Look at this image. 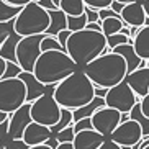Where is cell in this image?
<instances>
[{
  "label": "cell",
  "mask_w": 149,
  "mask_h": 149,
  "mask_svg": "<svg viewBox=\"0 0 149 149\" xmlns=\"http://www.w3.org/2000/svg\"><path fill=\"white\" fill-rule=\"evenodd\" d=\"M123 44H133V40L125 36L123 33H118V35H113V36H110V38H107V46H108L110 51H113L115 48L123 46Z\"/></svg>",
  "instance_id": "cell-30"
},
{
  "label": "cell",
  "mask_w": 149,
  "mask_h": 149,
  "mask_svg": "<svg viewBox=\"0 0 149 149\" xmlns=\"http://www.w3.org/2000/svg\"><path fill=\"white\" fill-rule=\"evenodd\" d=\"M115 0H84L85 7L92 10H103V8H110V5L113 3Z\"/></svg>",
  "instance_id": "cell-33"
},
{
  "label": "cell",
  "mask_w": 149,
  "mask_h": 149,
  "mask_svg": "<svg viewBox=\"0 0 149 149\" xmlns=\"http://www.w3.org/2000/svg\"><path fill=\"white\" fill-rule=\"evenodd\" d=\"M107 93H108V88H100V87H95V97H98V98H103V100H105Z\"/></svg>",
  "instance_id": "cell-45"
},
{
  "label": "cell",
  "mask_w": 149,
  "mask_h": 149,
  "mask_svg": "<svg viewBox=\"0 0 149 149\" xmlns=\"http://www.w3.org/2000/svg\"><path fill=\"white\" fill-rule=\"evenodd\" d=\"M77 70L79 66L66 51H48L40 56L33 74L43 85H57Z\"/></svg>",
  "instance_id": "cell-3"
},
{
  "label": "cell",
  "mask_w": 149,
  "mask_h": 149,
  "mask_svg": "<svg viewBox=\"0 0 149 149\" xmlns=\"http://www.w3.org/2000/svg\"><path fill=\"white\" fill-rule=\"evenodd\" d=\"M121 121H123V115L113 108H108V107L98 110L92 116L93 130L97 133H100L102 136H105V138H110L113 134L115 130L121 125Z\"/></svg>",
  "instance_id": "cell-10"
},
{
  "label": "cell",
  "mask_w": 149,
  "mask_h": 149,
  "mask_svg": "<svg viewBox=\"0 0 149 149\" xmlns=\"http://www.w3.org/2000/svg\"><path fill=\"white\" fill-rule=\"evenodd\" d=\"M141 3H143V8H144L146 17L149 18V0H144V2H141Z\"/></svg>",
  "instance_id": "cell-47"
},
{
  "label": "cell",
  "mask_w": 149,
  "mask_h": 149,
  "mask_svg": "<svg viewBox=\"0 0 149 149\" xmlns=\"http://www.w3.org/2000/svg\"><path fill=\"white\" fill-rule=\"evenodd\" d=\"M93 130V125H92V118H84L80 121L74 123V131L75 134L80 131H92Z\"/></svg>",
  "instance_id": "cell-34"
},
{
  "label": "cell",
  "mask_w": 149,
  "mask_h": 149,
  "mask_svg": "<svg viewBox=\"0 0 149 149\" xmlns=\"http://www.w3.org/2000/svg\"><path fill=\"white\" fill-rule=\"evenodd\" d=\"M23 70L22 67L15 64V62H7V69H5V74H3V80H10V79H18L20 74Z\"/></svg>",
  "instance_id": "cell-32"
},
{
  "label": "cell",
  "mask_w": 149,
  "mask_h": 149,
  "mask_svg": "<svg viewBox=\"0 0 149 149\" xmlns=\"http://www.w3.org/2000/svg\"><path fill=\"white\" fill-rule=\"evenodd\" d=\"M126 26V23L121 20V17H113V18H107L102 22V33L110 38V36L113 35H118L121 33V30Z\"/></svg>",
  "instance_id": "cell-24"
},
{
  "label": "cell",
  "mask_w": 149,
  "mask_h": 149,
  "mask_svg": "<svg viewBox=\"0 0 149 149\" xmlns=\"http://www.w3.org/2000/svg\"><path fill=\"white\" fill-rule=\"evenodd\" d=\"M49 13L44 8H41L38 3H28L23 7L20 15L13 22V31L20 38L26 36H40L46 35L49 28Z\"/></svg>",
  "instance_id": "cell-5"
},
{
  "label": "cell",
  "mask_w": 149,
  "mask_h": 149,
  "mask_svg": "<svg viewBox=\"0 0 149 149\" xmlns=\"http://www.w3.org/2000/svg\"><path fill=\"white\" fill-rule=\"evenodd\" d=\"M125 82L139 98H144L146 95H149V64L148 67H143V69H138L128 74Z\"/></svg>",
  "instance_id": "cell-14"
},
{
  "label": "cell",
  "mask_w": 149,
  "mask_h": 149,
  "mask_svg": "<svg viewBox=\"0 0 149 149\" xmlns=\"http://www.w3.org/2000/svg\"><path fill=\"white\" fill-rule=\"evenodd\" d=\"M105 141H107L105 136H102L95 130H92V131H80L75 134L72 148L74 149H98Z\"/></svg>",
  "instance_id": "cell-17"
},
{
  "label": "cell",
  "mask_w": 149,
  "mask_h": 149,
  "mask_svg": "<svg viewBox=\"0 0 149 149\" xmlns=\"http://www.w3.org/2000/svg\"><path fill=\"white\" fill-rule=\"evenodd\" d=\"M105 49H107V36L103 33L88 31V30L72 33L66 44V53L79 66V69H84L90 62L95 61L97 57H100Z\"/></svg>",
  "instance_id": "cell-4"
},
{
  "label": "cell",
  "mask_w": 149,
  "mask_h": 149,
  "mask_svg": "<svg viewBox=\"0 0 149 149\" xmlns=\"http://www.w3.org/2000/svg\"><path fill=\"white\" fill-rule=\"evenodd\" d=\"M25 103H26V87L22 80H0V111L12 115Z\"/></svg>",
  "instance_id": "cell-6"
},
{
  "label": "cell",
  "mask_w": 149,
  "mask_h": 149,
  "mask_svg": "<svg viewBox=\"0 0 149 149\" xmlns=\"http://www.w3.org/2000/svg\"><path fill=\"white\" fill-rule=\"evenodd\" d=\"M53 138V133H51V128L43 126L40 123H31L30 126L26 128V131L23 134V141L26 143L30 148L33 146H41V144H48Z\"/></svg>",
  "instance_id": "cell-15"
},
{
  "label": "cell",
  "mask_w": 149,
  "mask_h": 149,
  "mask_svg": "<svg viewBox=\"0 0 149 149\" xmlns=\"http://www.w3.org/2000/svg\"><path fill=\"white\" fill-rule=\"evenodd\" d=\"M20 40H22V38L13 31V33L7 38V41L0 46V57H2L3 61L18 64V61H17V46H18V41Z\"/></svg>",
  "instance_id": "cell-19"
},
{
  "label": "cell",
  "mask_w": 149,
  "mask_h": 149,
  "mask_svg": "<svg viewBox=\"0 0 149 149\" xmlns=\"http://www.w3.org/2000/svg\"><path fill=\"white\" fill-rule=\"evenodd\" d=\"M38 5H40L41 8H44L46 12H54V10H59V7L54 3L53 0H40V2H38Z\"/></svg>",
  "instance_id": "cell-37"
},
{
  "label": "cell",
  "mask_w": 149,
  "mask_h": 149,
  "mask_svg": "<svg viewBox=\"0 0 149 149\" xmlns=\"http://www.w3.org/2000/svg\"><path fill=\"white\" fill-rule=\"evenodd\" d=\"M72 125H74V115H72V111H70V110H64V108H62L61 120H59V123H57L56 126L51 128V133L56 136L57 133H61L62 130H66V128L72 126Z\"/></svg>",
  "instance_id": "cell-27"
},
{
  "label": "cell",
  "mask_w": 149,
  "mask_h": 149,
  "mask_svg": "<svg viewBox=\"0 0 149 149\" xmlns=\"http://www.w3.org/2000/svg\"><path fill=\"white\" fill-rule=\"evenodd\" d=\"M18 79L22 80L26 87V103H33L38 98H41L46 93H54L56 90V85H43L40 80L35 77L33 72H22Z\"/></svg>",
  "instance_id": "cell-13"
},
{
  "label": "cell",
  "mask_w": 149,
  "mask_h": 149,
  "mask_svg": "<svg viewBox=\"0 0 149 149\" xmlns=\"http://www.w3.org/2000/svg\"><path fill=\"white\" fill-rule=\"evenodd\" d=\"M87 15L84 12V15L80 17H67V30L72 31V33H77V31L85 30L87 26Z\"/></svg>",
  "instance_id": "cell-28"
},
{
  "label": "cell",
  "mask_w": 149,
  "mask_h": 149,
  "mask_svg": "<svg viewBox=\"0 0 149 149\" xmlns=\"http://www.w3.org/2000/svg\"><path fill=\"white\" fill-rule=\"evenodd\" d=\"M30 149H53L49 144H41V146H33V148H30Z\"/></svg>",
  "instance_id": "cell-49"
},
{
  "label": "cell",
  "mask_w": 149,
  "mask_h": 149,
  "mask_svg": "<svg viewBox=\"0 0 149 149\" xmlns=\"http://www.w3.org/2000/svg\"><path fill=\"white\" fill-rule=\"evenodd\" d=\"M105 100L103 98H98V97H95L88 105H85V107H82V108H79V110H75V111H72V115H74V123H77V121H80V120H84V118H92L93 115L98 111V110H102V108H105Z\"/></svg>",
  "instance_id": "cell-22"
},
{
  "label": "cell",
  "mask_w": 149,
  "mask_h": 149,
  "mask_svg": "<svg viewBox=\"0 0 149 149\" xmlns=\"http://www.w3.org/2000/svg\"><path fill=\"white\" fill-rule=\"evenodd\" d=\"M53 2H54V3L57 5V7H59V3H61V0H53Z\"/></svg>",
  "instance_id": "cell-51"
},
{
  "label": "cell",
  "mask_w": 149,
  "mask_h": 149,
  "mask_svg": "<svg viewBox=\"0 0 149 149\" xmlns=\"http://www.w3.org/2000/svg\"><path fill=\"white\" fill-rule=\"evenodd\" d=\"M85 15H87V22L88 23H102L100 17H98V10H92V8H88V7H85Z\"/></svg>",
  "instance_id": "cell-36"
},
{
  "label": "cell",
  "mask_w": 149,
  "mask_h": 149,
  "mask_svg": "<svg viewBox=\"0 0 149 149\" xmlns=\"http://www.w3.org/2000/svg\"><path fill=\"white\" fill-rule=\"evenodd\" d=\"M123 2H126V3H130V2H136V0H123Z\"/></svg>",
  "instance_id": "cell-52"
},
{
  "label": "cell",
  "mask_w": 149,
  "mask_h": 149,
  "mask_svg": "<svg viewBox=\"0 0 149 149\" xmlns=\"http://www.w3.org/2000/svg\"><path fill=\"white\" fill-rule=\"evenodd\" d=\"M8 128H10V120L0 123V141H8Z\"/></svg>",
  "instance_id": "cell-39"
},
{
  "label": "cell",
  "mask_w": 149,
  "mask_h": 149,
  "mask_svg": "<svg viewBox=\"0 0 149 149\" xmlns=\"http://www.w3.org/2000/svg\"><path fill=\"white\" fill-rule=\"evenodd\" d=\"M5 149H30V146L23 139H8L5 141Z\"/></svg>",
  "instance_id": "cell-35"
},
{
  "label": "cell",
  "mask_w": 149,
  "mask_h": 149,
  "mask_svg": "<svg viewBox=\"0 0 149 149\" xmlns=\"http://www.w3.org/2000/svg\"><path fill=\"white\" fill-rule=\"evenodd\" d=\"M3 2L12 5V7H17V8H23V7H26L28 3H31L33 0H3Z\"/></svg>",
  "instance_id": "cell-41"
},
{
  "label": "cell",
  "mask_w": 149,
  "mask_h": 149,
  "mask_svg": "<svg viewBox=\"0 0 149 149\" xmlns=\"http://www.w3.org/2000/svg\"><path fill=\"white\" fill-rule=\"evenodd\" d=\"M74 138H75V131H74V125L66 130H62L61 133H57L54 136V139L57 141V144H66V143H74Z\"/></svg>",
  "instance_id": "cell-31"
},
{
  "label": "cell",
  "mask_w": 149,
  "mask_h": 149,
  "mask_svg": "<svg viewBox=\"0 0 149 149\" xmlns=\"http://www.w3.org/2000/svg\"><path fill=\"white\" fill-rule=\"evenodd\" d=\"M20 12H22V8L12 7V5L5 3L3 0H0V23H2V25L13 23L15 18L20 15Z\"/></svg>",
  "instance_id": "cell-25"
},
{
  "label": "cell",
  "mask_w": 149,
  "mask_h": 149,
  "mask_svg": "<svg viewBox=\"0 0 149 149\" xmlns=\"http://www.w3.org/2000/svg\"><path fill=\"white\" fill-rule=\"evenodd\" d=\"M70 35H72V31L64 30V31H61V33H59V35L56 36V38H57V41H59V44H61V46H62L64 49H66V44H67V41H69Z\"/></svg>",
  "instance_id": "cell-38"
},
{
  "label": "cell",
  "mask_w": 149,
  "mask_h": 149,
  "mask_svg": "<svg viewBox=\"0 0 149 149\" xmlns=\"http://www.w3.org/2000/svg\"><path fill=\"white\" fill-rule=\"evenodd\" d=\"M98 149H123V148H121V146H118L116 143H113L110 138H107V141H105V143H103V144H102Z\"/></svg>",
  "instance_id": "cell-44"
},
{
  "label": "cell",
  "mask_w": 149,
  "mask_h": 149,
  "mask_svg": "<svg viewBox=\"0 0 149 149\" xmlns=\"http://www.w3.org/2000/svg\"><path fill=\"white\" fill-rule=\"evenodd\" d=\"M120 17H121L123 22L126 23V26H136V28L144 26V22H146V18H148L141 2H130L123 8Z\"/></svg>",
  "instance_id": "cell-16"
},
{
  "label": "cell",
  "mask_w": 149,
  "mask_h": 149,
  "mask_svg": "<svg viewBox=\"0 0 149 149\" xmlns=\"http://www.w3.org/2000/svg\"><path fill=\"white\" fill-rule=\"evenodd\" d=\"M130 120L136 121V123H138V125L141 126V131H143V138H149V118L143 115L139 103H136V107L131 110V113H130Z\"/></svg>",
  "instance_id": "cell-26"
},
{
  "label": "cell",
  "mask_w": 149,
  "mask_h": 149,
  "mask_svg": "<svg viewBox=\"0 0 149 149\" xmlns=\"http://www.w3.org/2000/svg\"><path fill=\"white\" fill-rule=\"evenodd\" d=\"M139 102L141 98L130 88L126 82H121L116 87L110 88L105 97V105L108 108L120 111L121 115H130L131 110L136 107V103H139Z\"/></svg>",
  "instance_id": "cell-9"
},
{
  "label": "cell",
  "mask_w": 149,
  "mask_h": 149,
  "mask_svg": "<svg viewBox=\"0 0 149 149\" xmlns=\"http://www.w3.org/2000/svg\"><path fill=\"white\" fill-rule=\"evenodd\" d=\"M44 35L40 36H26L18 41L17 46V61L18 66L22 67L23 72H33L35 66L41 53V41H43Z\"/></svg>",
  "instance_id": "cell-8"
},
{
  "label": "cell",
  "mask_w": 149,
  "mask_h": 149,
  "mask_svg": "<svg viewBox=\"0 0 149 149\" xmlns=\"http://www.w3.org/2000/svg\"><path fill=\"white\" fill-rule=\"evenodd\" d=\"M133 46H134L136 54H138L143 61L149 62V26L141 28L138 36L133 40Z\"/></svg>",
  "instance_id": "cell-20"
},
{
  "label": "cell",
  "mask_w": 149,
  "mask_h": 149,
  "mask_svg": "<svg viewBox=\"0 0 149 149\" xmlns=\"http://www.w3.org/2000/svg\"><path fill=\"white\" fill-rule=\"evenodd\" d=\"M59 10H62L67 17H80L85 12L84 0H61Z\"/></svg>",
  "instance_id": "cell-23"
},
{
  "label": "cell",
  "mask_w": 149,
  "mask_h": 149,
  "mask_svg": "<svg viewBox=\"0 0 149 149\" xmlns=\"http://www.w3.org/2000/svg\"><path fill=\"white\" fill-rule=\"evenodd\" d=\"M136 2H144V0H136Z\"/></svg>",
  "instance_id": "cell-53"
},
{
  "label": "cell",
  "mask_w": 149,
  "mask_h": 149,
  "mask_svg": "<svg viewBox=\"0 0 149 149\" xmlns=\"http://www.w3.org/2000/svg\"><path fill=\"white\" fill-rule=\"evenodd\" d=\"M98 17H100V22L107 20V18H113V17H120L118 13H115L111 8H103V10H98Z\"/></svg>",
  "instance_id": "cell-40"
},
{
  "label": "cell",
  "mask_w": 149,
  "mask_h": 149,
  "mask_svg": "<svg viewBox=\"0 0 149 149\" xmlns=\"http://www.w3.org/2000/svg\"><path fill=\"white\" fill-rule=\"evenodd\" d=\"M33 120H31V105L25 103L22 108H18L15 113L10 115V128L8 139H23V134L26 131Z\"/></svg>",
  "instance_id": "cell-12"
},
{
  "label": "cell",
  "mask_w": 149,
  "mask_h": 149,
  "mask_svg": "<svg viewBox=\"0 0 149 149\" xmlns=\"http://www.w3.org/2000/svg\"><path fill=\"white\" fill-rule=\"evenodd\" d=\"M62 108L57 105L54 93H46L31 103V120L43 126L53 128L61 120Z\"/></svg>",
  "instance_id": "cell-7"
},
{
  "label": "cell",
  "mask_w": 149,
  "mask_h": 149,
  "mask_svg": "<svg viewBox=\"0 0 149 149\" xmlns=\"http://www.w3.org/2000/svg\"><path fill=\"white\" fill-rule=\"evenodd\" d=\"M54 98L61 108L75 111L88 105L95 98V85L80 69L61 84H57L54 90Z\"/></svg>",
  "instance_id": "cell-1"
},
{
  "label": "cell",
  "mask_w": 149,
  "mask_h": 149,
  "mask_svg": "<svg viewBox=\"0 0 149 149\" xmlns=\"http://www.w3.org/2000/svg\"><path fill=\"white\" fill-rule=\"evenodd\" d=\"M5 69H7V61H3V59H2V57H0V80L3 79Z\"/></svg>",
  "instance_id": "cell-46"
},
{
  "label": "cell",
  "mask_w": 149,
  "mask_h": 149,
  "mask_svg": "<svg viewBox=\"0 0 149 149\" xmlns=\"http://www.w3.org/2000/svg\"><path fill=\"white\" fill-rule=\"evenodd\" d=\"M49 13V28L46 31L48 36H57L61 31L67 30V15L62 10H54V12H48Z\"/></svg>",
  "instance_id": "cell-21"
},
{
  "label": "cell",
  "mask_w": 149,
  "mask_h": 149,
  "mask_svg": "<svg viewBox=\"0 0 149 149\" xmlns=\"http://www.w3.org/2000/svg\"><path fill=\"white\" fill-rule=\"evenodd\" d=\"M7 120H10V115L8 113H3V111H0V123L7 121Z\"/></svg>",
  "instance_id": "cell-48"
},
{
  "label": "cell",
  "mask_w": 149,
  "mask_h": 149,
  "mask_svg": "<svg viewBox=\"0 0 149 149\" xmlns=\"http://www.w3.org/2000/svg\"><path fill=\"white\" fill-rule=\"evenodd\" d=\"M110 139L116 143L118 146H121V148H133V146L141 143L143 131H141V126L136 121L128 120V121H121V125L110 136Z\"/></svg>",
  "instance_id": "cell-11"
},
{
  "label": "cell",
  "mask_w": 149,
  "mask_h": 149,
  "mask_svg": "<svg viewBox=\"0 0 149 149\" xmlns=\"http://www.w3.org/2000/svg\"><path fill=\"white\" fill-rule=\"evenodd\" d=\"M144 149H149V146H146V148H144Z\"/></svg>",
  "instance_id": "cell-54"
},
{
  "label": "cell",
  "mask_w": 149,
  "mask_h": 149,
  "mask_svg": "<svg viewBox=\"0 0 149 149\" xmlns=\"http://www.w3.org/2000/svg\"><path fill=\"white\" fill-rule=\"evenodd\" d=\"M82 70L95 87L108 88V90L116 87L118 84L125 82L128 75L126 61L120 54L115 53L102 54L100 57H97L95 61L85 66Z\"/></svg>",
  "instance_id": "cell-2"
},
{
  "label": "cell",
  "mask_w": 149,
  "mask_h": 149,
  "mask_svg": "<svg viewBox=\"0 0 149 149\" xmlns=\"http://www.w3.org/2000/svg\"><path fill=\"white\" fill-rule=\"evenodd\" d=\"M111 53L115 54H120V56L126 61V66H128V74H131L134 70L141 69V64H143V59H141L134 51V46L133 44H123V46H118L115 48Z\"/></svg>",
  "instance_id": "cell-18"
},
{
  "label": "cell",
  "mask_w": 149,
  "mask_h": 149,
  "mask_svg": "<svg viewBox=\"0 0 149 149\" xmlns=\"http://www.w3.org/2000/svg\"><path fill=\"white\" fill-rule=\"evenodd\" d=\"M126 2H116V0H115L113 3L110 5V8L113 10L115 13H118V15H121V12H123V8H125V7H126Z\"/></svg>",
  "instance_id": "cell-43"
},
{
  "label": "cell",
  "mask_w": 149,
  "mask_h": 149,
  "mask_svg": "<svg viewBox=\"0 0 149 149\" xmlns=\"http://www.w3.org/2000/svg\"><path fill=\"white\" fill-rule=\"evenodd\" d=\"M48 51H66V49L59 44L56 36L44 35L43 41H41V53H48Z\"/></svg>",
  "instance_id": "cell-29"
},
{
  "label": "cell",
  "mask_w": 149,
  "mask_h": 149,
  "mask_svg": "<svg viewBox=\"0 0 149 149\" xmlns=\"http://www.w3.org/2000/svg\"><path fill=\"white\" fill-rule=\"evenodd\" d=\"M0 149H5V141H0Z\"/></svg>",
  "instance_id": "cell-50"
},
{
  "label": "cell",
  "mask_w": 149,
  "mask_h": 149,
  "mask_svg": "<svg viewBox=\"0 0 149 149\" xmlns=\"http://www.w3.org/2000/svg\"><path fill=\"white\" fill-rule=\"evenodd\" d=\"M139 105H141V111H143V115L149 118V95H146L144 98H141Z\"/></svg>",
  "instance_id": "cell-42"
}]
</instances>
